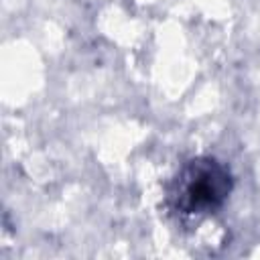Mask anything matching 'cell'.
I'll return each instance as SVG.
<instances>
[{"instance_id":"obj_1","label":"cell","mask_w":260,"mask_h":260,"mask_svg":"<svg viewBox=\"0 0 260 260\" xmlns=\"http://www.w3.org/2000/svg\"><path fill=\"white\" fill-rule=\"evenodd\" d=\"M234 189L232 171L213 156H197L181 167L169 185V207L183 217H203L221 209Z\"/></svg>"}]
</instances>
